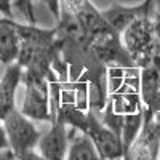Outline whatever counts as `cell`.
<instances>
[{"label":"cell","mask_w":160,"mask_h":160,"mask_svg":"<svg viewBox=\"0 0 160 160\" xmlns=\"http://www.w3.org/2000/svg\"><path fill=\"white\" fill-rule=\"evenodd\" d=\"M83 133L90 136V139L96 146L99 155L104 160H125L122 138L112 128L102 123V120L98 117L96 112H88V122Z\"/></svg>","instance_id":"cell-4"},{"label":"cell","mask_w":160,"mask_h":160,"mask_svg":"<svg viewBox=\"0 0 160 160\" xmlns=\"http://www.w3.org/2000/svg\"><path fill=\"white\" fill-rule=\"evenodd\" d=\"M85 2L87 0H61V11H68V13H72V15H77Z\"/></svg>","instance_id":"cell-14"},{"label":"cell","mask_w":160,"mask_h":160,"mask_svg":"<svg viewBox=\"0 0 160 160\" xmlns=\"http://www.w3.org/2000/svg\"><path fill=\"white\" fill-rule=\"evenodd\" d=\"M90 47L106 68H138L115 31H106L90 40Z\"/></svg>","instance_id":"cell-3"},{"label":"cell","mask_w":160,"mask_h":160,"mask_svg":"<svg viewBox=\"0 0 160 160\" xmlns=\"http://www.w3.org/2000/svg\"><path fill=\"white\" fill-rule=\"evenodd\" d=\"M144 122V109L142 111H136V112H130L123 117V123H122V142H123V149H125V155L130 149L131 142L135 141V138L138 136V133L142 127Z\"/></svg>","instance_id":"cell-13"},{"label":"cell","mask_w":160,"mask_h":160,"mask_svg":"<svg viewBox=\"0 0 160 160\" xmlns=\"http://www.w3.org/2000/svg\"><path fill=\"white\" fill-rule=\"evenodd\" d=\"M125 160H160V128L152 114L144 112V122Z\"/></svg>","instance_id":"cell-5"},{"label":"cell","mask_w":160,"mask_h":160,"mask_svg":"<svg viewBox=\"0 0 160 160\" xmlns=\"http://www.w3.org/2000/svg\"><path fill=\"white\" fill-rule=\"evenodd\" d=\"M21 51V38L15 19L0 18V64L10 66L18 61Z\"/></svg>","instance_id":"cell-9"},{"label":"cell","mask_w":160,"mask_h":160,"mask_svg":"<svg viewBox=\"0 0 160 160\" xmlns=\"http://www.w3.org/2000/svg\"><path fill=\"white\" fill-rule=\"evenodd\" d=\"M0 15L15 19V13H13V0H0Z\"/></svg>","instance_id":"cell-15"},{"label":"cell","mask_w":160,"mask_h":160,"mask_svg":"<svg viewBox=\"0 0 160 160\" xmlns=\"http://www.w3.org/2000/svg\"><path fill=\"white\" fill-rule=\"evenodd\" d=\"M155 2L157 0H144L142 3L138 5H120V3H112L109 8L102 10V15L109 26L122 35V32L128 28V26L136 21L138 18L149 15V13H155Z\"/></svg>","instance_id":"cell-7"},{"label":"cell","mask_w":160,"mask_h":160,"mask_svg":"<svg viewBox=\"0 0 160 160\" xmlns=\"http://www.w3.org/2000/svg\"><path fill=\"white\" fill-rule=\"evenodd\" d=\"M75 16L80 19V22H82L83 29H85V32L88 35V40H91V38H95L96 35H99V34H102L106 31H111L112 29L111 26H109V22L106 21L102 11L98 10L95 5H93L91 0H87V2L83 3V7L78 10V13H77Z\"/></svg>","instance_id":"cell-10"},{"label":"cell","mask_w":160,"mask_h":160,"mask_svg":"<svg viewBox=\"0 0 160 160\" xmlns=\"http://www.w3.org/2000/svg\"><path fill=\"white\" fill-rule=\"evenodd\" d=\"M71 128V127H69ZM66 160H104L87 133L71 128V146Z\"/></svg>","instance_id":"cell-11"},{"label":"cell","mask_w":160,"mask_h":160,"mask_svg":"<svg viewBox=\"0 0 160 160\" xmlns=\"http://www.w3.org/2000/svg\"><path fill=\"white\" fill-rule=\"evenodd\" d=\"M53 71V69H51ZM50 71V72H51ZM50 72L22 69V85L26 88L21 112L35 122L53 123L51 95H50Z\"/></svg>","instance_id":"cell-1"},{"label":"cell","mask_w":160,"mask_h":160,"mask_svg":"<svg viewBox=\"0 0 160 160\" xmlns=\"http://www.w3.org/2000/svg\"><path fill=\"white\" fill-rule=\"evenodd\" d=\"M50 125L38 139L37 152L48 160H66L71 146V128L59 118Z\"/></svg>","instance_id":"cell-6"},{"label":"cell","mask_w":160,"mask_h":160,"mask_svg":"<svg viewBox=\"0 0 160 160\" xmlns=\"http://www.w3.org/2000/svg\"><path fill=\"white\" fill-rule=\"evenodd\" d=\"M154 118L160 128V88H158V93H157V99H155V104H154Z\"/></svg>","instance_id":"cell-18"},{"label":"cell","mask_w":160,"mask_h":160,"mask_svg":"<svg viewBox=\"0 0 160 160\" xmlns=\"http://www.w3.org/2000/svg\"><path fill=\"white\" fill-rule=\"evenodd\" d=\"M3 149H10V141H8L3 123L0 122V151H3Z\"/></svg>","instance_id":"cell-17"},{"label":"cell","mask_w":160,"mask_h":160,"mask_svg":"<svg viewBox=\"0 0 160 160\" xmlns=\"http://www.w3.org/2000/svg\"><path fill=\"white\" fill-rule=\"evenodd\" d=\"M22 83V68L18 62L7 66L3 77L0 78V122L16 109V91Z\"/></svg>","instance_id":"cell-8"},{"label":"cell","mask_w":160,"mask_h":160,"mask_svg":"<svg viewBox=\"0 0 160 160\" xmlns=\"http://www.w3.org/2000/svg\"><path fill=\"white\" fill-rule=\"evenodd\" d=\"M16 158H18V160H48V158H45L42 154H38V152H37V149L28 151V152H24V154L18 155Z\"/></svg>","instance_id":"cell-16"},{"label":"cell","mask_w":160,"mask_h":160,"mask_svg":"<svg viewBox=\"0 0 160 160\" xmlns=\"http://www.w3.org/2000/svg\"><path fill=\"white\" fill-rule=\"evenodd\" d=\"M34 2L35 0H16V2H13V8L21 11L22 16L26 18V21L32 22V24L37 22L35 15H34ZM38 2H42L48 8V11L55 16L56 21L59 19V16H61V0H38Z\"/></svg>","instance_id":"cell-12"},{"label":"cell","mask_w":160,"mask_h":160,"mask_svg":"<svg viewBox=\"0 0 160 160\" xmlns=\"http://www.w3.org/2000/svg\"><path fill=\"white\" fill-rule=\"evenodd\" d=\"M2 123L5 127L7 136L10 141V149L15 157L28 151L37 149L42 131L37 130L32 118L24 115L19 109H15L3 118Z\"/></svg>","instance_id":"cell-2"}]
</instances>
